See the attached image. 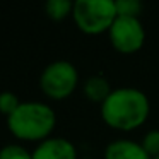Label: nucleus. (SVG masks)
<instances>
[{
	"instance_id": "obj_1",
	"label": "nucleus",
	"mask_w": 159,
	"mask_h": 159,
	"mask_svg": "<svg viewBox=\"0 0 159 159\" xmlns=\"http://www.w3.org/2000/svg\"><path fill=\"white\" fill-rule=\"evenodd\" d=\"M151 104L140 89L118 87L101 104V116L108 127L121 132L139 128L149 116Z\"/></svg>"
},
{
	"instance_id": "obj_2",
	"label": "nucleus",
	"mask_w": 159,
	"mask_h": 159,
	"mask_svg": "<svg viewBox=\"0 0 159 159\" xmlns=\"http://www.w3.org/2000/svg\"><path fill=\"white\" fill-rule=\"evenodd\" d=\"M57 123V115L43 101H21L17 110L7 116V127L21 140H45Z\"/></svg>"
},
{
	"instance_id": "obj_3",
	"label": "nucleus",
	"mask_w": 159,
	"mask_h": 159,
	"mask_svg": "<svg viewBox=\"0 0 159 159\" xmlns=\"http://www.w3.org/2000/svg\"><path fill=\"white\" fill-rule=\"evenodd\" d=\"M72 17L82 33L99 34L110 31L118 14L113 0H75Z\"/></svg>"
},
{
	"instance_id": "obj_4",
	"label": "nucleus",
	"mask_w": 159,
	"mask_h": 159,
	"mask_svg": "<svg viewBox=\"0 0 159 159\" xmlns=\"http://www.w3.org/2000/svg\"><path fill=\"white\" fill-rule=\"evenodd\" d=\"M79 84V72L69 60H55L43 69L39 75V87L52 99H65L75 91Z\"/></svg>"
},
{
	"instance_id": "obj_5",
	"label": "nucleus",
	"mask_w": 159,
	"mask_h": 159,
	"mask_svg": "<svg viewBox=\"0 0 159 159\" xmlns=\"http://www.w3.org/2000/svg\"><path fill=\"white\" fill-rule=\"evenodd\" d=\"M108 34H110L111 46L116 52L125 53V55L139 52L145 41V29L139 17L118 16L111 24Z\"/></svg>"
},
{
	"instance_id": "obj_6",
	"label": "nucleus",
	"mask_w": 159,
	"mask_h": 159,
	"mask_svg": "<svg viewBox=\"0 0 159 159\" xmlns=\"http://www.w3.org/2000/svg\"><path fill=\"white\" fill-rule=\"evenodd\" d=\"M33 159H77V149L69 139L48 137L36 145Z\"/></svg>"
},
{
	"instance_id": "obj_7",
	"label": "nucleus",
	"mask_w": 159,
	"mask_h": 159,
	"mask_svg": "<svg viewBox=\"0 0 159 159\" xmlns=\"http://www.w3.org/2000/svg\"><path fill=\"white\" fill-rule=\"evenodd\" d=\"M104 159H151V156L144 151L142 144L127 139H118L106 145Z\"/></svg>"
},
{
	"instance_id": "obj_8",
	"label": "nucleus",
	"mask_w": 159,
	"mask_h": 159,
	"mask_svg": "<svg viewBox=\"0 0 159 159\" xmlns=\"http://www.w3.org/2000/svg\"><path fill=\"white\" fill-rule=\"evenodd\" d=\"M111 86L108 82L106 77L103 75H91L86 79L84 82V94L89 101L93 103H99L103 104L106 101V98L111 94Z\"/></svg>"
},
{
	"instance_id": "obj_9",
	"label": "nucleus",
	"mask_w": 159,
	"mask_h": 159,
	"mask_svg": "<svg viewBox=\"0 0 159 159\" xmlns=\"http://www.w3.org/2000/svg\"><path fill=\"white\" fill-rule=\"evenodd\" d=\"M74 2L70 0H46L45 4V12L50 19L53 21H62L67 16L72 14Z\"/></svg>"
},
{
	"instance_id": "obj_10",
	"label": "nucleus",
	"mask_w": 159,
	"mask_h": 159,
	"mask_svg": "<svg viewBox=\"0 0 159 159\" xmlns=\"http://www.w3.org/2000/svg\"><path fill=\"white\" fill-rule=\"evenodd\" d=\"M0 159H33V152L21 144H5L0 149Z\"/></svg>"
},
{
	"instance_id": "obj_11",
	"label": "nucleus",
	"mask_w": 159,
	"mask_h": 159,
	"mask_svg": "<svg viewBox=\"0 0 159 159\" xmlns=\"http://www.w3.org/2000/svg\"><path fill=\"white\" fill-rule=\"evenodd\" d=\"M116 14L123 17H139L142 12V4L137 0H116Z\"/></svg>"
},
{
	"instance_id": "obj_12",
	"label": "nucleus",
	"mask_w": 159,
	"mask_h": 159,
	"mask_svg": "<svg viewBox=\"0 0 159 159\" xmlns=\"http://www.w3.org/2000/svg\"><path fill=\"white\" fill-rule=\"evenodd\" d=\"M19 104H21V101H19V98L16 93H12V91H2V93H0V111H2L5 116L14 113Z\"/></svg>"
},
{
	"instance_id": "obj_13",
	"label": "nucleus",
	"mask_w": 159,
	"mask_h": 159,
	"mask_svg": "<svg viewBox=\"0 0 159 159\" xmlns=\"http://www.w3.org/2000/svg\"><path fill=\"white\" fill-rule=\"evenodd\" d=\"M142 147L144 151L151 156V159L157 157L159 156V130H151L144 135L142 140Z\"/></svg>"
},
{
	"instance_id": "obj_14",
	"label": "nucleus",
	"mask_w": 159,
	"mask_h": 159,
	"mask_svg": "<svg viewBox=\"0 0 159 159\" xmlns=\"http://www.w3.org/2000/svg\"><path fill=\"white\" fill-rule=\"evenodd\" d=\"M154 159H159V156H157V157H154Z\"/></svg>"
}]
</instances>
